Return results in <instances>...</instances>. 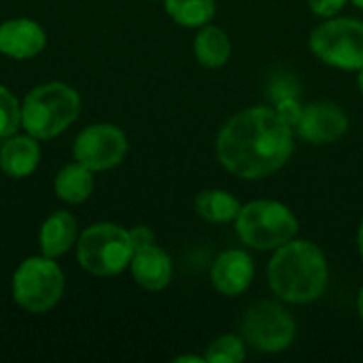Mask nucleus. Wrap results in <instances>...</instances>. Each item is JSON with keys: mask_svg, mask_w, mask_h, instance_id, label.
Listing matches in <instances>:
<instances>
[{"mask_svg": "<svg viewBox=\"0 0 363 363\" xmlns=\"http://www.w3.org/2000/svg\"><path fill=\"white\" fill-rule=\"evenodd\" d=\"M294 147V128L270 106L240 111L219 130L215 143L219 164L245 181H259L279 172Z\"/></svg>", "mask_w": 363, "mask_h": 363, "instance_id": "obj_1", "label": "nucleus"}, {"mask_svg": "<svg viewBox=\"0 0 363 363\" xmlns=\"http://www.w3.org/2000/svg\"><path fill=\"white\" fill-rule=\"evenodd\" d=\"M330 283L325 253L311 240L294 238L274 249L268 264V285L287 304H311L319 300Z\"/></svg>", "mask_w": 363, "mask_h": 363, "instance_id": "obj_2", "label": "nucleus"}, {"mask_svg": "<svg viewBox=\"0 0 363 363\" xmlns=\"http://www.w3.org/2000/svg\"><path fill=\"white\" fill-rule=\"evenodd\" d=\"M81 113V96L62 81L40 83L21 100V130L38 140H51L68 130Z\"/></svg>", "mask_w": 363, "mask_h": 363, "instance_id": "obj_3", "label": "nucleus"}, {"mask_svg": "<svg viewBox=\"0 0 363 363\" xmlns=\"http://www.w3.org/2000/svg\"><path fill=\"white\" fill-rule=\"evenodd\" d=\"M79 266L100 279L117 277L125 268H130L134 247L130 240V230L123 225L100 221L87 225L74 245Z\"/></svg>", "mask_w": 363, "mask_h": 363, "instance_id": "obj_4", "label": "nucleus"}, {"mask_svg": "<svg viewBox=\"0 0 363 363\" xmlns=\"http://www.w3.org/2000/svg\"><path fill=\"white\" fill-rule=\"evenodd\" d=\"M238 238L257 251H274L294 240L300 230L296 213L279 200H253L236 217Z\"/></svg>", "mask_w": 363, "mask_h": 363, "instance_id": "obj_5", "label": "nucleus"}, {"mask_svg": "<svg viewBox=\"0 0 363 363\" xmlns=\"http://www.w3.org/2000/svg\"><path fill=\"white\" fill-rule=\"evenodd\" d=\"M66 289V277L60 264L47 255L26 257L11 277L13 302L32 315H45L57 306Z\"/></svg>", "mask_w": 363, "mask_h": 363, "instance_id": "obj_6", "label": "nucleus"}, {"mask_svg": "<svg viewBox=\"0 0 363 363\" xmlns=\"http://www.w3.org/2000/svg\"><path fill=\"white\" fill-rule=\"evenodd\" d=\"M308 47L323 64L338 70L363 68V19L330 17L308 38Z\"/></svg>", "mask_w": 363, "mask_h": 363, "instance_id": "obj_7", "label": "nucleus"}, {"mask_svg": "<svg viewBox=\"0 0 363 363\" xmlns=\"http://www.w3.org/2000/svg\"><path fill=\"white\" fill-rule=\"evenodd\" d=\"M296 319L279 302L262 300L247 308L240 321V334L247 345L262 353H283L296 340Z\"/></svg>", "mask_w": 363, "mask_h": 363, "instance_id": "obj_8", "label": "nucleus"}, {"mask_svg": "<svg viewBox=\"0 0 363 363\" xmlns=\"http://www.w3.org/2000/svg\"><path fill=\"white\" fill-rule=\"evenodd\" d=\"M130 151L125 132L113 123H89L85 125L74 143L72 157L74 162L87 166L94 172H104L117 168Z\"/></svg>", "mask_w": 363, "mask_h": 363, "instance_id": "obj_9", "label": "nucleus"}, {"mask_svg": "<svg viewBox=\"0 0 363 363\" xmlns=\"http://www.w3.org/2000/svg\"><path fill=\"white\" fill-rule=\"evenodd\" d=\"M296 130L311 145H332L347 134L349 117L336 102H315L304 106Z\"/></svg>", "mask_w": 363, "mask_h": 363, "instance_id": "obj_10", "label": "nucleus"}, {"mask_svg": "<svg viewBox=\"0 0 363 363\" xmlns=\"http://www.w3.org/2000/svg\"><path fill=\"white\" fill-rule=\"evenodd\" d=\"M255 277L253 257L242 249H228L219 253L211 266V283L213 287L228 298H236L245 294Z\"/></svg>", "mask_w": 363, "mask_h": 363, "instance_id": "obj_11", "label": "nucleus"}, {"mask_svg": "<svg viewBox=\"0 0 363 363\" xmlns=\"http://www.w3.org/2000/svg\"><path fill=\"white\" fill-rule=\"evenodd\" d=\"M47 47L45 28L30 17H13L0 23V53L11 60H32Z\"/></svg>", "mask_w": 363, "mask_h": 363, "instance_id": "obj_12", "label": "nucleus"}, {"mask_svg": "<svg viewBox=\"0 0 363 363\" xmlns=\"http://www.w3.org/2000/svg\"><path fill=\"white\" fill-rule=\"evenodd\" d=\"M130 272L136 285H140L143 289L162 291L172 281V259L162 247L151 245L134 251L130 262Z\"/></svg>", "mask_w": 363, "mask_h": 363, "instance_id": "obj_13", "label": "nucleus"}, {"mask_svg": "<svg viewBox=\"0 0 363 363\" xmlns=\"http://www.w3.org/2000/svg\"><path fill=\"white\" fill-rule=\"evenodd\" d=\"M40 164L38 138L23 134H13L0 145V170L9 179H26L36 172Z\"/></svg>", "mask_w": 363, "mask_h": 363, "instance_id": "obj_14", "label": "nucleus"}, {"mask_svg": "<svg viewBox=\"0 0 363 363\" xmlns=\"http://www.w3.org/2000/svg\"><path fill=\"white\" fill-rule=\"evenodd\" d=\"M79 240V223L72 213L55 211L51 213L38 230V249L47 257L66 255Z\"/></svg>", "mask_w": 363, "mask_h": 363, "instance_id": "obj_15", "label": "nucleus"}, {"mask_svg": "<svg viewBox=\"0 0 363 363\" xmlns=\"http://www.w3.org/2000/svg\"><path fill=\"white\" fill-rule=\"evenodd\" d=\"M94 174H96L94 170H89L87 166H83L79 162L62 166L53 179V191H55L57 200H62L64 204H70V206L87 202L96 189Z\"/></svg>", "mask_w": 363, "mask_h": 363, "instance_id": "obj_16", "label": "nucleus"}, {"mask_svg": "<svg viewBox=\"0 0 363 363\" xmlns=\"http://www.w3.org/2000/svg\"><path fill=\"white\" fill-rule=\"evenodd\" d=\"M194 53H196V60L204 68H221L228 64L232 55V40L225 30H221L219 26L206 23L198 28L196 40H194Z\"/></svg>", "mask_w": 363, "mask_h": 363, "instance_id": "obj_17", "label": "nucleus"}, {"mask_svg": "<svg viewBox=\"0 0 363 363\" xmlns=\"http://www.w3.org/2000/svg\"><path fill=\"white\" fill-rule=\"evenodd\" d=\"M194 206L196 213L208 223H230L236 221L242 204L225 189H204L196 196Z\"/></svg>", "mask_w": 363, "mask_h": 363, "instance_id": "obj_18", "label": "nucleus"}, {"mask_svg": "<svg viewBox=\"0 0 363 363\" xmlns=\"http://www.w3.org/2000/svg\"><path fill=\"white\" fill-rule=\"evenodd\" d=\"M166 15L183 28H202L217 13L215 0H164Z\"/></svg>", "mask_w": 363, "mask_h": 363, "instance_id": "obj_19", "label": "nucleus"}, {"mask_svg": "<svg viewBox=\"0 0 363 363\" xmlns=\"http://www.w3.org/2000/svg\"><path fill=\"white\" fill-rule=\"evenodd\" d=\"M247 357L245 338L236 334H221L217 336L204 353L206 363H240Z\"/></svg>", "mask_w": 363, "mask_h": 363, "instance_id": "obj_20", "label": "nucleus"}, {"mask_svg": "<svg viewBox=\"0 0 363 363\" xmlns=\"http://www.w3.org/2000/svg\"><path fill=\"white\" fill-rule=\"evenodd\" d=\"M21 128V102L17 96L0 83V138L17 134Z\"/></svg>", "mask_w": 363, "mask_h": 363, "instance_id": "obj_21", "label": "nucleus"}, {"mask_svg": "<svg viewBox=\"0 0 363 363\" xmlns=\"http://www.w3.org/2000/svg\"><path fill=\"white\" fill-rule=\"evenodd\" d=\"M274 108H277V113L296 130V125H298V121H300V117H302V113H304V106H302L296 98L287 96V98L279 100V104H277Z\"/></svg>", "mask_w": 363, "mask_h": 363, "instance_id": "obj_22", "label": "nucleus"}, {"mask_svg": "<svg viewBox=\"0 0 363 363\" xmlns=\"http://www.w3.org/2000/svg\"><path fill=\"white\" fill-rule=\"evenodd\" d=\"M345 4H347V0H308L311 13H315L321 19L336 17L345 9Z\"/></svg>", "mask_w": 363, "mask_h": 363, "instance_id": "obj_23", "label": "nucleus"}, {"mask_svg": "<svg viewBox=\"0 0 363 363\" xmlns=\"http://www.w3.org/2000/svg\"><path fill=\"white\" fill-rule=\"evenodd\" d=\"M130 240H132L134 251H138V249L155 245V234H153V230L149 225H134L130 230Z\"/></svg>", "mask_w": 363, "mask_h": 363, "instance_id": "obj_24", "label": "nucleus"}, {"mask_svg": "<svg viewBox=\"0 0 363 363\" xmlns=\"http://www.w3.org/2000/svg\"><path fill=\"white\" fill-rule=\"evenodd\" d=\"M206 363V359H204V355L202 357H198V355H179V357H174V363Z\"/></svg>", "mask_w": 363, "mask_h": 363, "instance_id": "obj_25", "label": "nucleus"}, {"mask_svg": "<svg viewBox=\"0 0 363 363\" xmlns=\"http://www.w3.org/2000/svg\"><path fill=\"white\" fill-rule=\"evenodd\" d=\"M357 251H359V257L363 262V221L359 223V230H357Z\"/></svg>", "mask_w": 363, "mask_h": 363, "instance_id": "obj_26", "label": "nucleus"}, {"mask_svg": "<svg viewBox=\"0 0 363 363\" xmlns=\"http://www.w3.org/2000/svg\"><path fill=\"white\" fill-rule=\"evenodd\" d=\"M357 313H359V319H362L363 323V287L359 289V294H357Z\"/></svg>", "mask_w": 363, "mask_h": 363, "instance_id": "obj_27", "label": "nucleus"}, {"mask_svg": "<svg viewBox=\"0 0 363 363\" xmlns=\"http://www.w3.org/2000/svg\"><path fill=\"white\" fill-rule=\"evenodd\" d=\"M357 87H359V91H362L363 96V68L357 70Z\"/></svg>", "mask_w": 363, "mask_h": 363, "instance_id": "obj_28", "label": "nucleus"}, {"mask_svg": "<svg viewBox=\"0 0 363 363\" xmlns=\"http://www.w3.org/2000/svg\"><path fill=\"white\" fill-rule=\"evenodd\" d=\"M351 2H353V4H355L357 9H362V11H363V0H351Z\"/></svg>", "mask_w": 363, "mask_h": 363, "instance_id": "obj_29", "label": "nucleus"}]
</instances>
